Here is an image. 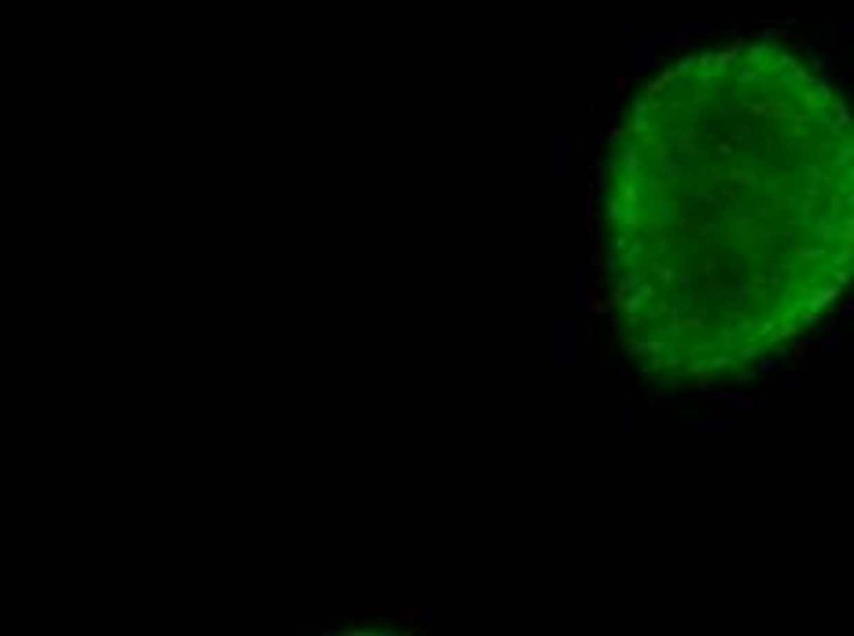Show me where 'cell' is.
<instances>
[{"label": "cell", "instance_id": "obj_7", "mask_svg": "<svg viewBox=\"0 0 854 636\" xmlns=\"http://www.w3.org/2000/svg\"><path fill=\"white\" fill-rule=\"evenodd\" d=\"M619 430H641V412L637 408H623V412H619Z\"/></svg>", "mask_w": 854, "mask_h": 636}, {"label": "cell", "instance_id": "obj_2", "mask_svg": "<svg viewBox=\"0 0 854 636\" xmlns=\"http://www.w3.org/2000/svg\"><path fill=\"white\" fill-rule=\"evenodd\" d=\"M571 291H575V313L589 309V257L571 262Z\"/></svg>", "mask_w": 854, "mask_h": 636}, {"label": "cell", "instance_id": "obj_5", "mask_svg": "<svg viewBox=\"0 0 854 636\" xmlns=\"http://www.w3.org/2000/svg\"><path fill=\"white\" fill-rule=\"evenodd\" d=\"M688 430H707V434H733L736 430V419H693L685 423Z\"/></svg>", "mask_w": 854, "mask_h": 636}, {"label": "cell", "instance_id": "obj_4", "mask_svg": "<svg viewBox=\"0 0 854 636\" xmlns=\"http://www.w3.org/2000/svg\"><path fill=\"white\" fill-rule=\"evenodd\" d=\"M817 349H821V353H836V357H847V353H851V338L844 331H828V335L817 338Z\"/></svg>", "mask_w": 854, "mask_h": 636}, {"label": "cell", "instance_id": "obj_9", "mask_svg": "<svg viewBox=\"0 0 854 636\" xmlns=\"http://www.w3.org/2000/svg\"><path fill=\"white\" fill-rule=\"evenodd\" d=\"M652 408H656V412H670L674 405H670V401H652Z\"/></svg>", "mask_w": 854, "mask_h": 636}, {"label": "cell", "instance_id": "obj_6", "mask_svg": "<svg viewBox=\"0 0 854 636\" xmlns=\"http://www.w3.org/2000/svg\"><path fill=\"white\" fill-rule=\"evenodd\" d=\"M766 405H770V401H766V397H758V394H755V397H747V394H736V401H733V408L740 412V416H751V412H763Z\"/></svg>", "mask_w": 854, "mask_h": 636}, {"label": "cell", "instance_id": "obj_3", "mask_svg": "<svg viewBox=\"0 0 854 636\" xmlns=\"http://www.w3.org/2000/svg\"><path fill=\"white\" fill-rule=\"evenodd\" d=\"M556 181L560 188H567L571 181V136H556Z\"/></svg>", "mask_w": 854, "mask_h": 636}, {"label": "cell", "instance_id": "obj_8", "mask_svg": "<svg viewBox=\"0 0 854 636\" xmlns=\"http://www.w3.org/2000/svg\"><path fill=\"white\" fill-rule=\"evenodd\" d=\"M758 372H770V375H781V372H785V364H781V361H774V357H763V361H758Z\"/></svg>", "mask_w": 854, "mask_h": 636}, {"label": "cell", "instance_id": "obj_1", "mask_svg": "<svg viewBox=\"0 0 854 636\" xmlns=\"http://www.w3.org/2000/svg\"><path fill=\"white\" fill-rule=\"evenodd\" d=\"M582 343H586V331H582V313H564L560 316V372H578L582 368Z\"/></svg>", "mask_w": 854, "mask_h": 636}]
</instances>
